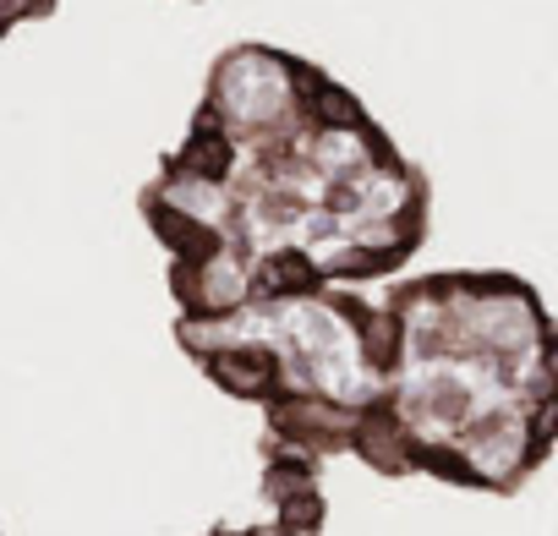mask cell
<instances>
[{"mask_svg": "<svg viewBox=\"0 0 558 536\" xmlns=\"http://www.w3.org/2000/svg\"><path fill=\"white\" fill-rule=\"evenodd\" d=\"M175 318L318 285H384L427 246L433 181L318 61L241 39L137 192Z\"/></svg>", "mask_w": 558, "mask_h": 536, "instance_id": "1", "label": "cell"}, {"mask_svg": "<svg viewBox=\"0 0 558 536\" xmlns=\"http://www.w3.org/2000/svg\"><path fill=\"white\" fill-rule=\"evenodd\" d=\"M389 356L356 438L367 471L509 498L558 449V318L509 268L384 280Z\"/></svg>", "mask_w": 558, "mask_h": 536, "instance_id": "2", "label": "cell"}, {"mask_svg": "<svg viewBox=\"0 0 558 536\" xmlns=\"http://www.w3.org/2000/svg\"><path fill=\"white\" fill-rule=\"evenodd\" d=\"M257 514L252 520H219L203 536H324L329 492L324 465L286 449V443H257Z\"/></svg>", "mask_w": 558, "mask_h": 536, "instance_id": "3", "label": "cell"}, {"mask_svg": "<svg viewBox=\"0 0 558 536\" xmlns=\"http://www.w3.org/2000/svg\"><path fill=\"white\" fill-rule=\"evenodd\" d=\"M56 7L61 0H0V45H7L17 28H28V23L56 17Z\"/></svg>", "mask_w": 558, "mask_h": 536, "instance_id": "4", "label": "cell"}, {"mask_svg": "<svg viewBox=\"0 0 558 536\" xmlns=\"http://www.w3.org/2000/svg\"><path fill=\"white\" fill-rule=\"evenodd\" d=\"M0 536H7V531H0Z\"/></svg>", "mask_w": 558, "mask_h": 536, "instance_id": "5", "label": "cell"}]
</instances>
